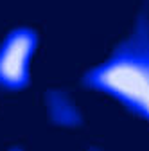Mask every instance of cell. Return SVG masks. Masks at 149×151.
Here are the masks:
<instances>
[{"mask_svg": "<svg viewBox=\"0 0 149 151\" xmlns=\"http://www.w3.org/2000/svg\"><path fill=\"white\" fill-rule=\"evenodd\" d=\"M86 85L115 97L149 119V20L140 18L133 34L102 65L90 70Z\"/></svg>", "mask_w": 149, "mask_h": 151, "instance_id": "obj_1", "label": "cell"}, {"mask_svg": "<svg viewBox=\"0 0 149 151\" xmlns=\"http://www.w3.org/2000/svg\"><path fill=\"white\" fill-rule=\"evenodd\" d=\"M38 36L31 29H14L0 45V86L20 90L29 83V65Z\"/></svg>", "mask_w": 149, "mask_h": 151, "instance_id": "obj_2", "label": "cell"}]
</instances>
